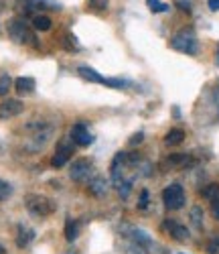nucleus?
<instances>
[{
  "label": "nucleus",
  "mask_w": 219,
  "mask_h": 254,
  "mask_svg": "<svg viewBox=\"0 0 219 254\" xmlns=\"http://www.w3.org/2000/svg\"><path fill=\"white\" fill-rule=\"evenodd\" d=\"M170 47L174 51H181V53H187V55H197L199 53V41H197V37L191 29H185V31H179L172 37Z\"/></svg>",
  "instance_id": "obj_1"
},
{
  "label": "nucleus",
  "mask_w": 219,
  "mask_h": 254,
  "mask_svg": "<svg viewBox=\"0 0 219 254\" xmlns=\"http://www.w3.org/2000/svg\"><path fill=\"white\" fill-rule=\"evenodd\" d=\"M6 31H8V37L14 41V43H18V45H33V47H37V41H35L33 33L29 31V27L23 23V20L12 18L10 23H8V27H6Z\"/></svg>",
  "instance_id": "obj_2"
},
{
  "label": "nucleus",
  "mask_w": 219,
  "mask_h": 254,
  "mask_svg": "<svg viewBox=\"0 0 219 254\" xmlns=\"http://www.w3.org/2000/svg\"><path fill=\"white\" fill-rule=\"evenodd\" d=\"M163 201H164L166 209H170V211L181 209L185 205V189L179 183L168 185L164 191H163Z\"/></svg>",
  "instance_id": "obj_3"
},
{
  "label": "nucleus",
  "mask_w": 219,
  "mask_h": 254,
  "mask_svg": "<svg viewBox=\"0 0 219 254\" xmlns=\"http://www.w3.org/2000/svg\"><path fill=\"white\" fill-rule=\"evenodd\" d=\"M25 205L27 209L31 211L33 216H49L51 211L55 209V205L43 195H37V193H31L25 197Z\"/></svg>",
  "instance_id": "obj_4"
},
{
  "label": "nucleus",
  "mask_w": 219,
  "mask_h": 254,
  "mask_svg": "<svg viewBox=\"0 0 219 254\" xmlns=\"http://www.w3.org/2000/svg\"><path fill=\"white\" fill-rule=\"evenodd\" d=\"M130 236L134 238V242L136 244H140L148 254H164V250L163 248H157V244L152 242V238L146 234L144 230H140V228H132V232H130Z\"/></svg>",
  "instance_id": "obj_5"
},
{
  "label": "nucleus",
  "mask_w": 219,
  "mask_h": 254,
  "mask_svg": "<svg viewBox=\"0 0 219 254\" xmlns=\"http://www.w3.org/2000/svg\"><path fill=\"white\" fill-rule=\"evenodd\" d=\"M25 106L20 100H4L0 104V120H8V118H14L18 114H23Z\"/></svg>",
  "instance_id": "obj_6"
},
{
  "label": "nucleus",
  "mask_w": 219,
  "mask_h": 254,
  "mask_svg": "<svg viewBox=\"0 0 219 254\" xmlns=\"http://www.w3.org/2000/svg\"><path fill=\"white\" fill-rule=\"evenodd\" d=\"M90 173H92V165H90V161H87V159L75 161L71 165V169H69V177L73 181H83V179L90 177Z\"/></svg>",
  "instance_id": "obj_7"
},
{
  "label": "nucleus",
  "mask_w": 219,
  "mask_h": 254,
  "mask_svg": "<svg viewBox=\"0 0 219 254\" xmlns=\"http://www.w3.org/2000/svg\"><path fill=\"white\" fill-rule=\"evenodd\" d=\"M71 155H73L71 144H69V142H59V146H57V153H55V157L51 159V167H55V169L63 167L65 163H67V161L71 159Z\"/></svg>",
  "instance_id": "obj_8"
},
{
  "label": "nucleus",
  "mask_w": 219,
  "mask_h": 254,
  "mask_svg": "<svg viewBox=\"0 0 219 254\" xmlns=\"http://www.w3.org/2000/svg\"><path fill=\"white\" fill-rule=\"evenodd\" d=\"M163 230H166L170 234V238H174V240H187L189 238V230L185 226L177 224V222H172V220H164L163 222Z\"/></svg>",
  "instance_id": "obj_9"
},
{
  "label": "nucleus",
  "mask_w": 219,
  "mask_h": 254,
  "mask_svg": "<svg viewBox=\"0 0 219 254\" xmlns=\"http://www.w3.org/2000/svg\"><path fill=\"white\" fill-rule=\"evenodd\" d=\"M71 138H73V142L79 144V146H87V144L94 142V136L87 132V128H85L83 124H75V126H73V128H71Z\"/></svg>",
  "instance_id": "obj_10"
},
{
  "label": "nucleus",
  "mask_w": 219,
  "mask_h": 254,
  "mask_svg": "<svg viewBox=\"0 0 219 254\" xmlns=\"http://www.w3.org/2000/svg\"><path fill=\"white\" fill-rule=\"evenodd\" d=\"M33 240H35V232H33L31 228H27V226L20 224V226H18V232H16V244H18L20 248H25V246H29Z\"/></svg>",
  "instance_id": "obj_11"
},
{
  "label": "nucleus",
  "mask_w": 219,
  "mask_h": 254,
  "mask_svg": "<svg viewBox=\"0 0 219 254\" xmlns=\"http://www.w3.org/2000/svg\"><path fill=\"white\" fill-rule=\"evenodd\" d=\"M77 73L83 77V79H87V81H96V83H106V77L104 75H100L94 67H87V65H79L77 67Z\"/></svg>",
  "instance_id": "obj_12"
},
{
  "label": "nucleus",
  "mask_w": 219,
  "mask_h": 254,
  "mask_svg": "<svg viewBox=\"0 0 219 254\" xmlns=\"http://www.w3.org/2000/svg\"><path fill=\"white\" fill-rule=\"evenodd\" d=\"M14 88L16 92L23 96V94H31L35 90V79L33 77H16L14 79Z\"/></svg>",
  "instance_id": "obj_13"
},
{
  "label": "nucleus",
  "mask_w": 219,
  "mask_h": 254,
  "mask_svg": "<svg viewBox=\"0 0 219 254\" xmlns=\"http://www.w3.org/2000/svg\"><path fill=\"white\" fill-rule=\"evenodd\" d=\"M183 140H185V132H183L181 128H172V130H168L166 136H164V142H166L168 146H177V144H181Z\"/></svg>",
  "instance_id": "obj_14"
},
{
  "label": "nucleus",
  "mask_w": 219,
  "mask_h": 254,
  "mask_svg": "<svg viewBox=\"0 0 219 254\" xmlns=\"http://www.w3.org/2000/svg\"><path fill=\"white\" fill-rule=\"evenodd\" d=\"M33 27H35L37 31H49V29L53 27V23H51V18H49V16H45V14H37V16L33 18Z\"/></svg>",
  "instance_id": "obj_15"
},
{
  "label": "nucleus",
  "mask_w": 219,
  "mask_h": 254,
  "mask_svg": "<svg viewBox=\"0 0 219 254\" xmlns=\"http://www.w3.org/2000/svg\"><path fill=\"white\" fill-rule=\"evenodd\" d=\"M106 189H108V181H106V179H102V177L92 179V183H90V191H92L94 195H104V193H106Z\"/></svg>",
  "instance_id": "obj_16"
},
{
  "label": "nucleus",
  "mask_w": 219,
  "mask_h": 254,
  "mask_svg": "<svg viewBox=\"0 0 219 254\" xmlns=\"http://www.w3.org/2000/svg\"><path fill=\"white\" fill-rule=\"evenodd\" d=\"M191 226H193L195 230H201V228H203V209H201L199 205H195V207L191 209Z\"/></svg>",
  "instance_id": "obj_17"
},
{
  "label": "nucleus",
  "mask_w": 219,
  "mask_h": 254,
  "mask_svg": "<svg viewBox=\"0 0 219 254\" xmlns=\"http://www.w3.org/2000/svg\"><path fill=\"white\" fill-rule=\"evenodd\" d=\"M31 6H37V8H51V10H59L61 4L57 0H27Z\"/></svg>",
  "instance_id": "obj_18"
},
{
  "label": "nucleus",
  "mask_w": 219,
  "mask_h": 254,
  "mask_svg": "<svg viewBox=\"0 0 219 254\" xmlns=\"http://www.w3.org/2000/svg\"><path fill=\"white\" fill-rule=\"evenodd\" d=\"M166 163L177 165V167H187V165L193 163V159H191L189 155H170V157L166 159Z\"/></svg>",
  "instance_id": "obj_19"
},
{
  "label": "nucleus",
  "mask_w": 219,
  "mask_h": 254,
  "mask_svg": "<svg viewBox=\"0 0 219 254\" xmlns=\"http://www.w3.org/2000/svg\"><path fill=\"white\" fill-rule=\"evenodd\" d=\"M65 238H67L69 242H73L77 238V222L67 220V224H65Z\"/></svg>",
  "instance_id": "obj_20"
},
{
  "label": "nucleus",
  "mask_w": 219,
  "mask_h": 254,
  "mask_svg": "<svg viewBox=\"0 0 219 254\" xmlns=\"http://www.w3.org/2000/svg\"><path fill=\"white\" fill-rule=\"evenodd\" d=\"M201 195L205 197V199H215L217 195H219V185H215V183H211V185H207L205 189H203V191H201Z\"/></svg>",
  "instance_id": "obj_21"
},
{
  "label": "nucleus",
  "mask_w": 219,
  "mask_h": 254,
  "mask_svg": "<svg viewBox=\"0 0 219 254\" xmlns=\"http://www.w3.org/2000/svg\"><path fill=\"white\" fill-rule=\"evenodd\" d=\"M12 88V79L8 75H2L0 77V98H4Z\"/></svg>",
  "instance_id": "obj_22"
},
{
  "label": "nucleus",
  "mask_w": 219,
  "mask_h": 254,
  "mask_svg": "<svg viewBox=\"0 0 219 254\" xmlns=\"http://www.w3.org/2000/svg\"><path fill=\"white\" fill-rule=\"evenodd\" d=\"M108 2L110 0H87V6H90L92 10H96V12H104L108 8Z\"/></svg>",
  "instance_id": "obj_23"
},
{
  "label": "nucleus",
  "mask_w": 219,
  "mask_h": 254,
  "mask_svg": "<svg viewBox=\"0 0 219 254\" xmlns=\"http://www.w3.org/2000/svg\"><path fill=\"white\" fill-rule=\"evenodd\" d=\"M116 189H118L120 197H122V199H126V197L130 195V189H132V181H130V179H124V181H122V183H120Z\"/></svg>",
  "instance_id": "obj_24"
},
{
  "label": "nucleus",
  "mask_w": 219,
  "mask_h": 254,
  "mask_svg": "<svg viewBox=\"0 0 219 254\" xmlns=\"http://www.w3.org/2000/svg\"><path fill=\"white\" fill-rule=\"evenodd\" d=\"M10 195H12V187H10V183H6L4 179H0V201L8 199Z\"/></svg>",
  "instance_id": "obj_25"
},
{
  "label": "nucleus",
  "mask_w": 219,
  "mask_h": 254,
  "mask_svg": "<svg viewBox=\"0 0 219 254\" xmlns=\"http://www.w3.org/2000/svg\"><path fill=\"white\" fill-rule=\"evenodd\" d=\"M146 2H148V8L152 12H164L168 8L166 4H161V0H146Z\"/></svg>",
  "instance_id": "obj_26"
},
{
  "label": "nucleus",
  "mask_w": 219,
  "mask_h": 254,
  "mask_svg": "<svg viewBox=\"0 0 219 254\" xmlns=\"http://www.w3.org/2000/svg\"><path fill=\"white\" fill-rule=\"evenodd\" d=\"M148 201H150V193H148V189H142L140 199H138V209H146Z\"/></svg>",
  "instance_id": "obj_27"
},
{
  "label": "nucleus",
  "mask_w": 219,
  "mask_h": 254,
  "mask_svg": "<svg viewBox=\"0 0 219 254\" xmlns=\"http://www.w3.org/2000/svg\"><path fill=\"white\" fill-rule=\"evenodd\" d=\"M211 214L215 220H219V195L215 199H211Z\"/></svg>",
  "instance_id": "obj_28"
},
{
  "label": "nucleus",
  "mask_w": 219,
  "mask_h": 254,
  "mask_svg": "<svg viewBox=\"0 0 219 254\" xmlns=\"http://www.w3.org/2000/svg\"><path fill=\"white\" fill-rule=\"evenodd\" d=\"M209 254H219V238H213L209 242V248H207Z\"/></svg>",
  "instance_id": "obj_29"
},
{
  "label": "nucleus",
  "mask_w": 219,
  "mask_h": 254,
  "mask_svg": "<svg viewBox=\"0 0 219 254\" xmlns=\"http://www.w3.org/2000/svg\"><path fill=\"white\" fill-rule=\"evenodd\" d=\"M177 6H179V8H183L185 12H189V10H191V4H189V0H179V2H177Z\"/></svg>",
  "instance_id": "obj_30"
},
{
  "label": "nucleus",
  "mask_w": 219,
  "mask_h": 254,
  "mask_svg": "<svg viewBox=\"0 0 219 254\" xmlns=\"http://www.w3.org/2000/svg\"><path fill=\"white\" fill-rule=\"evenodd\" d=\"M207 6H209L213 12H217V10H219V0H207Z\"/></svg>",
  "instance_id": "obj_31"
},
{
  "label": "nucleus",
  "mask_w": 219,
  "mask_h": 254,
  "mask_svg": "<svg viewBox=\"0 0 219 254\" xmlns=\"http://www.w3.org/2000/svg\"><path fill=\"white\" fill-rule=\"evenodd\" d=\"M142 138H144V134H142V132H138L136 136H132V138H130V144H132V146H134V144L142 142Z\"/></svg>",
  "instance_id": "obj_32"
},
{
  "label": "nucleus",
  "mask_w": 219,
  "mask_h": 254,
  "mask_svg": "<svg viewBox=\"0 0 219 254\" xmlns=\"http://www.w3.org/2000/svg\"><path fill=\"white\" fill-rule=\"evenodd\" d=\"M215 104H217V108H219V90L215 92Z\"/></svg>",
  "instance_id": "obj_33"
},
{
  "label": "nucleus",
  "mask_w": 219,
  "mask_h": 254,
  "mask_svg": "<svg viewBox=\"0 0 219 254\" xmlns=\"http://www.w3.org/2000/svg\"><path fill=\"white\" fill-rule=\"evenodd\" d=\"M0 254H6V250H4V246L0 244Z\"/></svg>",
  "instance_id": "obj_34"
}]
</instances>
